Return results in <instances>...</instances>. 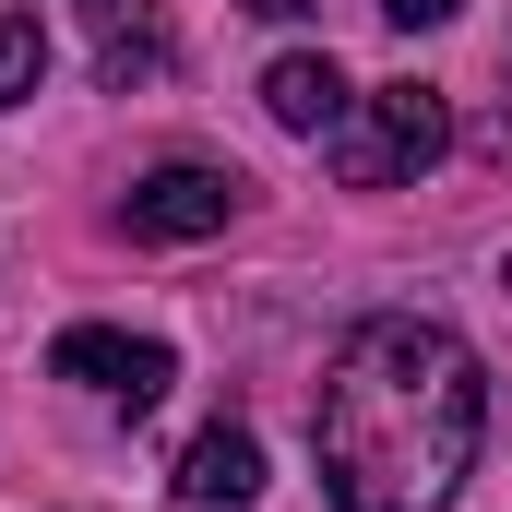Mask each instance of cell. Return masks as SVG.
Instances as JSON below:
<instances>
[{
	"instance_id": "1",
	"label": "cell",
	"mask_w": 512,
	"mask_h": 512,
	"mask_svg": "<svg viewBox=\"0 0 512 512\" xmlns=\"http://www.w3.org/2000/svg\"><path fill=\"white\" fill-rule=\"evenodd\" d=\"M477 441H489V370L429 310H370L310 393V465L334 512H453Z\"/></svg>"
},
{
	"instance_id": "2",
	"label": "cell",
	"mask_w": 512,
	"mask_h": 512,
	"mask_svg": "<svg viewBox=\"0 0 512 512\" xmlns=\"http://www.w3.org/2000/svg\"><path fill=\"white\" fill-rule=\"evenodd\" d=\"M453 155V96L441 84H370L358 108H346V131H334V179L346 191H405V179H429Z\"/></svg>"
},
{
	"instance_id": "3",
	"label": "cell",
	"mask_w": 512,
	"mask_h": 512,
	"mask_svg": "<svg viewBox=\"0 0 512 512\" xmlns=\"http://www.w3.org/2000/svg\"><path fill=\"white\" fill-rule=\"evenodd\" d=\"M239 167H203V155H167V167H143L120 191V227L143 251H191V239H227V215H239Z\"/></svg>"
},
{
	"instance_id": "4",
	"label": "cell",
	"mask_w": 512,
	"mask_h": 512,
	"mask_svg": "<svg viewBox=\"0 0 512 512\" xmlns=\"http://www.w3.org/2000/svg\"><path fill=\"white\" fill-rule=\"evenodd\" d=\"M48 370H60V382H84V393H108L120 417H143L155 393L179 382V358H167L155 334H120V322H72V334L48 346Z\"/></svg>"
},
{
	"instance_id": "5",
	"label": "cell",
	"mask_w": 512,
	"mask_h": 512,
	"mask_svg": "<svg viewBox=\"0 0 512 512\" xmlns=\"http://www.w3.org/2000/svg\"><path fill=\"white\" fill-rule=\"evenodd\" d=\"M72 12H84V60H96V84H108V96H143V84L179 60L167 0H72Z\"/></svg>"
},
{
	"instance_id": "6",
	"label": "cell",
	"mask_w": 512,
	"mask_h": 512,
	"mask_svg": "<svg viewBox=\"0 0 512 512\" xmlns=\"http://www.w3.org/2000/svg\"><path fill=\"white\" fill-rule=\"evenodd\" d=\"M262 108H274V131H298V143H334L346 108H358V84L334 72V48H286V60L262 72Z\"/></svg>"
},
{
	"instance_id": "7",
	"label": "cell",
	"mask_w": 512,
	"mask_h": 512,
	"mask_svg": "<svg viewBox=\"0 0 512 512\" xmlns=\"http://www.w3.org/2000/svg\"><path fill=\"white\" fill-rule=\"evenodd\" d=\"M179 501H191V512H239V501H262V441L239 429V417H215V429L179 453Z\"/></svg>"
},
{
	"instance_id": "8",
	"label": "cell",
	"mask_w": 512,
	"mask_h": 512,
	"mask_svg": "<svg viewBox=\"0 0 512 512\" xmlns=\"http://www.w3.org/2000/svg\"><path fill=\"white\" fill-rule=\"evenodd\" d=\"M48 84V12L36 0H0V108H24Z\"/></svg>"
},
{
	"instance_id": "9",
	"label": "cell",
	"mask_w": 512,
	"mask_h": 512,
	"mask_svg": "<svg viewBox=\"0 0 512 512\" xmlns=\"http://www.w3.org/2000/svg\"><path fill=\"white\" fill-rule=\"evenodd\" d=\"M465 0H382V24H405V36H429V24H453Z\"/></svg>"
},
{
	"instance_id": "10",
	"label": "cell",
	"mask_w": 512,
	"mask_h": 512,
	"mask_svg": "<svg viewBox=\"0 0 512 512\" xmlns=\"http://www.w3.org/2000/svg\"><path fill=\"white\" fill-rule=\"evenodd\" d=\"M239 12H274V24H286V12H310V0H239Z\"/></svg>"
},
{
	"instance_id": "11",
	"label": "cell",
	"mask_w": 512,
	"mask_h": 512,
	"mask_svg": "<svg viewBox=\"0 0 512 512\" xmlns=\"http://www.w3.org/2000/svg\"><path fill=\"white\" fill-rule=\"evenodd\" d=\"M501 286H512V274H501Z\"/></svg>"
}]
</instances>
